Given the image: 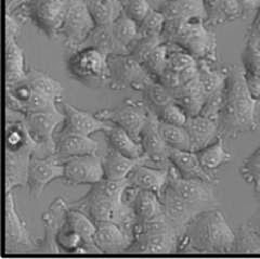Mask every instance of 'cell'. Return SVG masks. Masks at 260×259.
<instances>
[{"label":"cell","instance_id":"obj_1","mask_svg":"<svg viewBox=\"0 0 260 259\" xmlns=\"http://www.w3.org/2000/svg\"><path fill=\"white\" fill-rule=\"evenodd\" d=\"M259 100L250 93L242 67L228 68L219 116V133L224 139H237L259 127Z\"/></svg>","mask_w":260,"mask_h":259},{"label":"cell","instance_id":"obj_2","mask_svg":"<svg viewBox=\"0 0 260 259\" xmlns=\"http://www.w3.org/2000/svg\"><path fill=\"white\" fill-rule=\"evenodd\" d=\"M235 233L218 208L204 210L186 226L179 238L177 253H233Z\"/></svg>","mask_w":260,"mask_h":259},{"label":"cell","instance_id":"obj_3","mask_svg":"<svg viewBox=\"0 0 260 259\" xmlns=\"http://www.w3.org/2000/svg\"><path fill=\"white\" fill-rule=\"evenodd\" d=\"M161 39L190 53L197 61H217V39L204 20H166Z\"/></svg>","mask_w":260,"mask_h":259},{"label":"cell","instance_id":"obj_4","mask_svg":"<svg viewBox=\"0 0 260 259\" xmlns=\"http://www.w3.org/2000/svg\"><path fill=\"white\" fill-rule=\"evenodd\" d=\"M110 56L91 46L81 47L73 51L67 59L69 74L89 88L110 87Z\"/></svg>","mask_w":260,"mask_h":259},{"label":"cell","instance_id":"obj_5","mask_svg":"<svg viewBox=\"0 0 260 259\" xmlns=\"http://www.w3.org/2000/svg\"><path fill=\"white\" fill-rule=\"evenodd\" d=\"M70 207L85 213L98 223L112 222L124 228L134 236L136 216L133 208L126 202L104 198L89 190L84 197L70 202Z\"/></svg>","mask_w":260,"mask_h":259},{"label":"cell","instance_id":"obj_6","mask_svg":"<svg viewBox=\"0 0 260 259\" xmlns=\"http://www.w3.org/2000/svg\"><path fill=\"white\" fill-rule=\"evenodd\" d=\"M31 253H37V240L31 238L25 220L19 214L13 192H8L5 199L4 254Z\"/></svg>","mask_w":260,"mask_h":259},{"label":"cell","instance_id":"obj_7","mask_svg":"<svg viewBox=\"0 0 260 259\" xmlns=\"http://www.w3.org/2000/svg\"><path fill=\"white\" fill-rule=\"evenodd\" d=\"M95 27L96 24L85 0H71L59 37L70 50L74 51L86 44Z\"/></svg>","mask_w":260,"mask_h":259},{"label":"cell","instance_id":"obj_8","mask_svg":"<svg viewBox=\"0 0 260 259\" xmlns=\"http://www.w3.org/2000/svg\"><path fill=\"white\" fill-rule=\"evenodd\" d=\"M150 112L151 110L144 100L127 99L116 108L98 111L95 115L110 124L121 127L134 139L140 142V135Z\"/></svg>","mask_w":260,"mask_h":259},{"label":"cell","instance_id":"obj_9","mask_svg":"<svg viewBox=\"0 0 260 259\" xmlns=\"http://www.w3.org/2000/svg\"><path fill=\"white\" fill-rule=\"evenodd\" d=\"M64 112L59 109L47 112L27 113L24 123L31 139L37 144V156H46L55 153L54 136L59 127L64 124Z\"/></svg>","mask_w":260,"mask_h":259},{"label":"cell","instance_id":"obj_10","mask_svg":"<svg viewBox=\"0 0 260 259\" xmlns=\"http://www.w3.org/2000/svg\"><path fill=\"white\" fill-rule=\"evenodd\" d=\"M71 0H29L27 18L49 38H56L68 14Z\"/></svg>","mask_w":260,"mask_h":259},{"label":"cell","instance_id":"obj_11","mask_svg":"<svg viewBox=\"0 0 260 259\" xmlns=\"http://www.w3.org/2000/svg\"><path fill=\"white\" fill-rule=\"evenodd\" d=\"M111 69L110 87L115 90L130 88L136 91H143L154 79L141 63L132 55H113L109 58Z\"/></svg>","mask_w":260,"mask_h":259},{"label":"cell","instance_id":"obj_12","mask_svg":"<svg viewBox=\"0 0 260 259\" xmlns=\"http://www.w3.org/2000/svg\"><path fill=\"white\" fill-rule=\"evenodd\" d=\"M168 185L179 197L200 208L202 212L217 208L219 202L215 191V182L185 179L173 166L169 169Z\"/></svg>","mask_w":260,"mask_h":259},{"label":"cell","instance_id":"obj_13","mask_svg":"<svg viewBox=\"0 0 260 259\" xmlns=\"http://www.w3.org/2000/svg\"><path fill=\"white\" fill-rule=\"evenodd\" d=\"M140 143L143 149V155L140 157L142 164L161 169L170 168V148L162 139L159 132V119L152 111L140 135Z\"/></svg>","mask_w":260,"mask_h":259},{"label":"cell","instance_id":"obj_14","mask_svg":"<svg viewBox=\"0 0 260 259\" xmlns=\"http://www.w3.org/2000/svg\"><path fill=\"white\" fill-rule=\"evenodd\" d=\"M63 160L56 153L46 156L32 155L28 171V194L31 200L42 197L48 184L52 181L63 179Z\"/></svg>","mask_w":260,"mask_h":259},{"label":"cell","instance_id":"obj_15","mask_svg":"<svg viewBox=\"0 0 260 259\" xmlns=\"http://www.w3.org/2000/svg\"><path fill=\"white\" fill-rule=\"evenodd\" d=\"M70 208V202L64 197L53 200L42 215L44 223V237L37 240L38 254H60L61 249L56 244V237L67 220V214Z\"/></svg>","mask_w":260,"mask_h":259},{"label":"cell","instance_id":"obj_16","mask_svg":"<svg viewBox=\"0 0 260 259\" xmlns=\"http://www.w3.org/2000/svg\"><path fill=\"white\" fill-rule=\"evenodd\" d=\"M64 183L70 185H93L104 179L102 156L87 154L63 160Z\"/></svg>","mask_w":260,"mask_h":259},{"label":"cell","instance_id":"obj_17","mask_svg":"<svg viewBox=\"0 0 260 259\" xmlns=\"http://www.w3.org/2000/svg\"><path fill=\"white\" fill-rule=\"evenodd\" d=\"M159 198L164 208V215L174 226L179 237L182 236L186 226L197 215L202 213L200 208L179 197L168 184Z\"/></svg>","mask_w":260,"mask_h":259},{"label":"cell","instance_id":"obj_18","mask_svg":"<svg viewBox=\"0 0 260 259\" xmlns=\"http://www.w3.org/2000/svg\"><path fill=\"white\" fill-rule=\"evenodd\" d=\"M179 234L175 230L161 232H140L134 234L130 254H174L177 253Z\"/></svg>","mask_w":260,"mask_h":259},{"label":"cell","instance_id":"obj_19","mask_svg":"<svg viewBox=\"0 0 260 259\" xmlns=\"http://www.w3.org/2000/svg\"><path fill=\"white\" fill-rule=\"evenodd\" d=\"M34 148L22 150H5V191L27 187L28 171Z\"/></svg>","mask_w":260,"mask_h":259},{"label":"cell","instance_id":"obj_20","mask_svg":"<svg viewBox=\"0 0 260 259\" xmlns=\"http://www.w3.org/2000/svg\"><path fill=\"white\" fill-rule=\"evenodd\" d=\"M123 200L133 208L136 222L150 221L164 215L161 200L154 192L139 190L129 184L124 193Z\"/></svg>","mask_w":260,"mask_h":259},{"label":"cell","instance_id":"obj_21","mask_svg":"<svg viewBox=\"0 0 260 259\" xmlns=\"http://www.w3.org/2000/svg\"><path fill=\"white\" fill-rule=\"evenodd\" d=\"M63 112L65 115L64 124L61 129L71 133H76L85 136H91L98 132H105L111 124L100 119L95 113L80 110L74 105L62 101Z\"/></svg>","mask_w":260,"mask_h":259},{"label":"cell","instance_id":"obj_22","mask_svg":"<svg viewBox=\"0 0 260 259\" xmlns=\"http://www.w3.org/2000/svg\"><path fill=\"white\" fill-rule=\"evenodd\" d=\"M54 140L55 153L62 160L74 156L98 154L100 149V143L91 139L90 136L71 133L63 129L56 132Z\"/></svg>","mask_w":260,"mask_h":259},{"label":"cell","instance_id":"obj_23","mask_svg":"<svg viewBox=\"0 0 260 259\" xmlns=\"http://www.w3.org/2000/svg\"><path fill=\"white\" fill-rule=\"evenodd\" d=\"M133 240L132 233L115 223L103 222L96 224L94 244L101 254L127 253Z\"/></svg>","mask_w":260,"mask_h":259},{"label":"cell","instance_id":"obj_24","mask_svg":"<svg viewBox=\"0 0 260 259\" xmlns=\"http://www.w3.org/2000/svg\"><path fill=\"white\" fill-rule=\"evenodd\" d=\"M260 40L245 36V44L242 51V70L250 93L260 101Z\"/></svg>","mask_w":260,"mask_h":259},{"label":"cell","instance_id":"obj_25","mask_svg":"<svg viewBox=\"0 0 260 259\" xmlns=\"http://www.w3.org/2000/svg\"><path fill=\"white\" fill-rule=\"evenodd\" d=\"M172 167V166H170ZM169 169H161L151 167L141 161L137 164L132 173L128 176L129 184L139 190H146L161 196L165 190L169 179Z\"/></svg>","mask_w":260,"mask_h":259},{"label":"cell","instance_id":"obj_26","mask_svg":"<svg viewBox=\"0 0 260 259\" xmlns=\"http://www.w3.org/2000/svg\"><path fill=\"white\" fill-rule=\"evenodd\" d=\"M170 163L176 168L178 174L185 179H197L208 182H216L217 178L215 175L206 172L202 167L198 158L197 153L185 150H169Z\"/></svg>","mask_w":260,"mask_h":259},{"label":"cell","instance_id":"obj_27","mask_svg":"<svg viewBox=\"0 0 260 259\" xmlns=\"http://www.w3.org/2000/svg\"><path fill=\"white\" fill-rule=\"evenodd\" d=\"M5 77L6 86L21 82L27 75L25 55L18 38L10 35L5 36Z\"/></svg>","mask_w":260,"mask_h":259},{"label":"cell","instance_id":"obj_28","mask_svg":"<svg viewBox=\"0 0 260 259\" xmlns=\"http://www.w3.org/2000/svg\"><path fill=\"white\" fill-rule=\"evenodd\" d=\"M191 139V151L198 152L199 150L207 147L220 137L219 125L216 121L206 118L202 115L188 117L184 125Z\"/></svg>","mask_w":260,"mask_h":259},{"label":"cell","instance_id":"obj_29","mask_svg":"<svg viewBox=\"0 0 260 259\" xmlns=\"http://www.w3.org/2000/svg\"><path fill=\"white\" fill-rule=\"evenodd\" d=\"M158 10L166 20H204L206 11L203 0H165Z\"/></svg>","mask_w":260,"mask_h":259},{"label":"cell","instance_id":"obj_30","mask_svg":"<svg viewBox=\"0 0 260 259\" xmlns=\"http://www.w3.org/2000/svg\"><path fill=\"white\" fill-rule=\"evenodd\" d=\"M208 26H219L243 19V10L238 0H203Z\"/></svg>","mask_w":260,"mask_h":259},{"label":"cell","instance_id":"obj_31","mask_svg":"<svg viewBox=\"0 0 260 259\" xmlns=\"http://www.w3.org/2000/svg\"><path fill=\"white\" fill-rule=\"evenodd\" d=\"M140 158H132L118 151L111 149L102 156V165L104 178L107 179H127L129 174L137 164L140 163Z\"/></svg>","mask_w":260,"mask_h":259},{"label":"cell","instance_id":"obj_32","mask_svg":"<svg viewBox=\"0 0 260 259\" xmlns=\"http://www.w3.org/2000/svg\"><path fill=\"white\" fill-rule=\"evenodd\" d=\"M197 153L202 167L206 172L215 175V172L229 163L232 158L231 153L225 149L224 138L218 137V139L207 147L199 150Z\"/></svg>","mask_w":260,"mask_h":259},{"label":"cell","instance_id":"obj_33","mask_svg":"<svg viewBox=\"0 0 260 259\" xmlns=\"http://www.w3.org/2000/svg\"><path fill=\"white\" fill-rule=\"evenodd\" d=\"M107 140L110 144V148L118 151L121 154H124L132 158H140L143 155L142 145L139 141L134 139L123 128L111 124L110 128L103 132Z\"/></svg>","mask_w":260,"mask_h":259},{"label":"cell","instance_id":"obj_34","mask_svg":"<svg viewBox=\"0 0 260 259\" xmlns=\"http://www.w3.org/2000/svg\"><path fill=\"white\" fill-rule=\"evenodd\" d=\"M67 223L71 229L76 231L84 239L88 254H101L94 244L96 224L90 217H88L81 210L70 207L67 214Z\"/></svg>","mask_w":260,"mask_h":259},{"label":"cell","instance_id":"obj_35","mask_svg":"<svg viewBox=\"0 0 260 259\" xmlns=\"http://www.w3.org/2000/svg\"><path fill=\"white\" fill-rule=\"evenodd\" d=\"M96 26H109L124 12L123 0H85Z\"/></svg>","mask_w":260,"mask_h":259},{"label":"cell","instance_id":"obj_36","mask_svg":"<svg viewBox=\"0 0 260 259\" xmlns=\"http://www.w3.org/2000/svg\"><path fill=\"white\" fill-rule=\"evenodd\" d=\"M173 98L189 117L199 115L205 102V95L202 91L199 78L182 87L173 95Z\"/></svg>","mask_w":260,"mask_h":259},{"label":"cell","instance_id":"obj_37","mask_svg":"<svg viewBox=\"0 0 260 259\" xmlns=\"http://www.w3.org/2000/svg\"><path fill=\"white\" fill-rule=\"evenodd\" d=\"M25 78L36 91L62 103L65 89L61 82L49 75L48 73L37 69H29Z\"/></svg>","mask_w":260,"mask_h":259},{"label":"cell","instance_id":"obj_38","mask_svg":"<svg viewBox=\"0 0 260 259\" xmlns=\"http://www.w3.org/2000/svg\"><path fill=\"white\" fill-rule=\"evenodd\" d=\"M211 64L214 63L198 61L199 82L205 99L223 87L228 74V68L214 69Z\"/></svg>","mask_w":260,"mask_h":259},{"label":"cell","instance_id":"obj_39","mask_svg":"<svg viewBox=\"0 0 260 259\" xmlns=\"http://www.w3.org/2000/svg\"><path fill=\"white\" fill-rule=\"evenodd\" d=\"M235 233L234 254H259L260 237L248 222L241 224Z\"/></svg>","mask_w":260,"mask_h":259},{"label":"cell","instance_id":"obj_40","mask_svg":"<svg viewBox=\"0 0 260 259\" xmlns=\"http://www.w3.org/2000/svg\"><path fill=\"white\" fill-rule=\"evenodd\" d=\"M159 132L169 148L191 151V139L184 126L167 124L159 120Z\"/></svg>","mask_w":260,"mask_h":259},{"label":"cell","instance_id":"obj_41","mask_svg":"<svg viewBox=\"0 0 260 259\" xmlns=\"http://www.w3.org/2000/svg\"><path fill=\"white\" fill-rule=\"evenodd\" d=\"M110 27L117 42L129 52L130 47L138 37V30H139L138 24L130 19L124 11L115 22L111 24Z\"/></svg>","mask_w":260,"mask_h":259},{"label":"cell","instance_id":"obj_42","mask_svg":"<svg viewBox=\"0 0 260 259\" xmlns=\"http://www.w3.org/2000/svg\"><path fill=\"white\" fill-rule=\"evenodd\" d=\"M56 244L60 247L61 253H79L88 254V249L84 239L79 234L71 229L65 220L62 229L56 237Z\"/></svg>","mask_w":260,"mask_h":259},{"label":"cell","instance_id":"obj_43","mask_svg":"<svg viewBox=\"0 0 260 259\" xmlns=\"http://www.w3.org/2000/svg\"><path fill=\"white\" fill-rule=\"evenodd\" d=\"M143 93V100L148 104L149 109L154 112L157 109L164 107L165 104L174 101L172 93L157 80H153L145 87Z\"/></svg>","mask_w":260,"mask_h":259},{"label":"cell","instance_id":"obj_44","mask_svg":"<svg viewBox=\"0 0 260 259\" xmlns=\"http://www.w3.org/2000/svg\"><path fill=\"white\" fill-rule=\"evenodd\" d=\"M168 45L165 43L159 44L148 56H146L142 66L150 73V75L157 80L167 68Z\"/></svg>","mask_w":260,"mask_h":259},{"label":"cell","instance_id":"obj_45","mask_svg":"<svg viewBox=\"0 0 260 259\" xmlns=\"http://www.w3.org/2000/svg\"><path fill=\"white\" fill-rule=\"evenodd\" d=\"M129 187L128 179H107L91 185L90 190L100 196L115 201H123L124 193Z\"/></svg>","mask_w":260,"mask_h":259},{"label":"cell","instance_id":"obj_46","mask_svg":"<svg viewBox=\"0 0 260 259\" xmlns=\"http://www.w3.org/2000/svg\"><path fill=\"white\" fill-rule=\"evenodd\" d=\"M240 175L246 183L253 185L254 190H257L260 185V145L244 159L240 167Z\"/></svg>","mask_w":260,"mask_h":259},{"label":"cell","instance_id":"obj_47","mask_svg":"<svg viewBox=\"0 0 260 259\" xmlns=\"http://www.w3.org/2000/svg\"><path fill=\"white\" fill-rule=\"evenodd\" d=\"M166 19L158 9H152L139 25L138 36H161Z\"/></svg>","mask_w":260,"mask_h":259},{"label":"cell","instance_id":"obj_48","mask_svg":"<svg viewBox=\"0 0 260 259\" xmlns=\"http://www.w3.org/2000/svg\"><path fill=\"white\" fill-rule=\"evenodd\" d=\"M153 113L158 117L160 121L177 126H184L189 117L175 101L165 104L164 107L157 109Z\"/></svg>","mask_w":260,"mask_h":259},{"label":"cell","instance_id":"obj_49","mask_svg":"<svg viewBox=\"0 0 260 259\" xmlns=\"http://www.w3.org/2000/svg\"><path fill=\"white\" fill-rule=\"evenodd\" d=\"M222 90H223V87L221 89H219V90L216 91L215 93L207 96L200 112V115L216 121V123H218V125H219V116H220V111H221V105H222Z\"/></svg>","mask_w":260,"mask_h":259},{"label":"cell","instance_id":"obj_50","mask_svg":"<svg viewBox=\"0 0 260 259\" xmlns=\"http://www.w3.org/2000/svg\"><path fill=\"white\" fill-rule=\"evenodd\" d=\"M153 9L149 0H127L124 4V11L138 25L148 17Z\"/></svg>","mask_w":260,"mask_h":259},{"label":"cell","instance_id":"obj_51","mask_svg":"<svg viewBox=\"0 0 260 259\" xmlns=\"http://www.w3.org/2000/svg\"><path fill=\"white\" fill-rule=\"evenodd\" d=\"M242 7L243 19H248L251 14L255 13L259 6V0H238Z\"/></svg>","mask_w":260,"mask_h":259},{"label":"cell","instance_id":"obj_52","mask_svg":"<svg viewBox=\"0 0 260 259\" xmlns=\"http://www.w3.org/2000/svg\"><path fill=\"white\" fill-rule=\"evenodd\" d=\"M246 35L260 40V0H259V6L254 15V20L251 22Z\"/></svg>","mask_w":260,"mask_h":259},{"label":"cell","instance_id":"obj_53","mask_svg":"<svg viewBox=\"0 0 260 259\" xmlns=\"http://www.w3.org/2000/svg\"><path fill=\"white\" fill-rule=\"evenodd\" d=\"M251 228H253L260 237V208L257 210V212L250 217V219L247 221Z\"/></svg>","mask_w":260,"mask_h":259},{"label":"cell","instance_id":"obj_54","mask_svg":"<svg viewBox=\"0 0 260 259\" xmlns=\"http://www.w3.org/2000/svg\"><path fill=\"white\" fill-rule=\"evenodd\" d=\"M257 191H260V185H259V188L257 190H255V192H257Z\"/></svg>","mask_w":260,"mask_h":259},{"label":"cell","instance_id":"obj_55","mask_svg":"<svg viewBox=\"0 0 260 259\" xmlns=\"http://www.w3.org/2000/svg\"><path fill=\"white\" fill-rule=\"evenodd\" d=\"M126 2H127V0H123V3H124V4H125Z\"/></svg>","mask_w":260,"mask_h":259}]
</instances>
